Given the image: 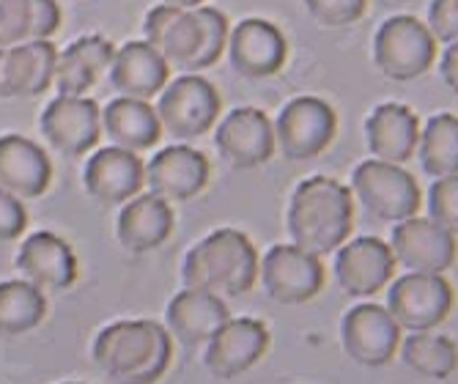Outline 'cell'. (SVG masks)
<instances>
[{"label": "cell", "instance_id": "1", "mask_svg": "<svg viewBox=\"0 0 458 384\" xmlns=\"http://www.w3.org/2000/svg\"><path fill=\"white\" fill-rule=\"evenodd\" d=\"M143 36L171 69L182 74H200L212 69L228 50L231 28L220 9H176L159 4L146 14Z\"/></svg>", "mask_w": 458, "mask_h": 384}, {"label": "cell", "instance_id": "2", "mask_svg": "<svg viewBox=\"0 0 458 384\" xmlns=\"http://www.w3.org/2000/svg\"><path fill=\"white\" fill-rule=\"evenodd\" d=\"M94 363L115 384H157L174 363V337L157 321H113L94 337Z\"/></svg>", "mask_w": 458, "mask_h": 384}, {"label": "cell", "instance_id": "3", "mask_svg": "<svg viewBox=\"0 0 458 384\" xmlns=\"http://www.w3.org/2000/svg\"><path fill=\"white\" fill-rule=\"evenodd\" d=\"M285 228L291 244L316 255L335 252L354 228L352 190L329 176H310L297 184L288 201Z\"/></svg>", "mask_w": 458, "mask_h": 384}, {"label": "cell", "instance_id": "4", "mask_svg": "<svg viewBox=\"0 0 458 384\" xmlns=\"http://www.w3.org/2000/svg\"><path fill=\"white\" fill-rule=\"evenodd\" d=\"M259 250L247 234L220 228L190 247L182 264V283L192 291L242 296L259 280Z\"/></svg>", "mask_w": 458, "mask_h": 384}, {"label": "cell", "instance_id": "5", "mask_svg": "<svg viewBox=\"0 0 458 384\" xmlns=\"http://www.w3.org/2000/svg\"><path fill=\"white\" fill-rule=\"evenodd\" d=\"M437 61V38L411 14L387 17L373 36V64L387 80L409 82L423 77Z\"/></svg>", "mask_w": 458, "mask_h": 384}, {"label": "cell", "instance_id": "6", "mask_svg": "<svg viewBox=\"0 0 458 384\" xmlns=\"http://www.w3.org/2000/svg\"><path fill=\"white\" fill-rule=\"evenodd\" d=\"M223 99L215 85L200 74H179L162 89L157 99V115L162 132L187 143L209 130L220 121Z\"/></svg>", "mask_w": 458, "mask_h": 384}, {"label": "cell", "instance_id": "7", "mask_svg": "<svg viewBox=\"0 0 458 384\" xmlns=\"http://www.w3.org/2000/svg\"><path fill=\"white\" fill-rule=\"evenodd\" d=\"M354 198L379 223H401L418 215L420 187L409 170L382 159H365L352 174Z\"/></svg>", "mask_w": 458, "mask_h": 384}, {"label": "cell", "instance_id": "8", "mask_svg": "<svg viewBox=\"0 0 458 384\" xmlns=\"http://www.w3.org/2000/svg\"><path fill=\"white\" fill-rule=\"evenodd\" d=\"M338 132V115L318 97L291 99L275 121V143L291 162L316 159L329 149Z\"/></svg>", "mask_w": 458, "mask_h": 384}, {"label": "cell", "instance_id": "9", "mask_svg": "<svg viewBox=\"0 0 458 384\" xmlns=\"http://www.w3.org/2000/svg\"><path fill=\"white\" fill-rule=\"evenodd\" d=\"M453 300V286L442 275L409 272L390 286L387 311L401 329L428 332L450 316Z\"/></svg>", "mask_w": 458, "mask_h": 384}, {"label": "cell", "instance_id": "10", "mask_svg": "<svg viewBox=\"0 0 458 384\" xmlns=\"http://www.w3.org/2000/svg\"><path fill=\"white\" fill-rule=\"evenodd\" d=\"M259 280L275 303L305 305L324 288V267L297 244H275L259 264Z\"/></svg>", "mask_w": 458, "mask_h": 384}, {"label": "cell", "instance_id": "11", "mask_svg": "<svg viewBox=\"0 0 458 384\" xmlns=\"http://www.w3.org/2000/svg\"><path fill=\"white\" fill-rule=\"evenodd\" d=\"M41 135L53 151L77 159L102 138V107L89 97H55L38 118Z\"/></svg>", "mask_w": 458, "mask_h": 384}, {"label": "cell", "instance_id": "12", "mask_svg": "<svg viewBox=\"0 0 458 384\" xmlns=\"http://www.w3.org/2000/svg\"><path fill=\"white\" fill-rule=\"evenodd\" d=\"M269 349V329L259 319H228L203 346V365L215 379H236L253 368Z\"/></svg>", "mask_w": 458, "mask_h": 384}, {"label": "cell", "instance_id": "13", "mask_svg": "<svg viewBox=\"0 0 458 384\" xmlns=\"http://www.w3.org/2000/svg\"><path fill=\"white\" fill-rule=\"evenodd\" d=\"M387 244L395 255V264L406 267L409 272H423V275L447 272L458 255L455 236L442 226H437L434 220H423L418 215L395 223Z\"/></svg>", "mask_w": 458, "mask_h": 384}, {"label": "cell", "instance_id": "14", "mask_svg": "<svg viewBox=\"0 0 458 384\" xmlns=\"http://www.w3.org/2000/svg\"><path fill=\"white\" fill-rule=\"evenodd\" d=\"M215 146L231 167L253 170L275 154V124L259 107H236L217 124Z\"/></svg>", "mask_w": 458, "mask_h": 384}, {"label": "cell", "instance_id": "15", "mask_svg": "<svg viewBox=\"0 0 458 384\" xmlns=\"http://www.w3.org/2000/svg\"><path fill=\"white\" fill-rule=\"evenodd\" d=\"M341 344L354 363L379 368L395 357V349L401 346V327L387 308L365 303L344 316Z\"/></svg>", "mask_w": 458, "mask_h": 384}, {"label": "cell", "instance_id": "16", "mask_svg": "<svg viewBox=\"0 0 458 384\" xmlns=\"http://www.w3.org/2000/svg\"><path fill=\"white\" fill-rule=\"evenodd\" d=\"M58 50L50 38L0 50V99H36L55 85Z\"/></svg>", "mask_w": 458, "mask_h": 384}, {"label": "cell", "instance_id": "17", "mask_svg": "<svg viewBox=\"0 0 458 384\" xmlns=\"http://www.w3.org/2000/svg\"><path fill=\"white\" fill-rule=\"evenodd\" d=\"M146 184V162L140 154L107 146L89 157L82 170V187L102 206H123L140 195Z\"/></svg>", "mask_w": 458, "mask_h": 384}, {"label": "cell", "instance_id": "18", "mask_svg": "<svg viewBox=\"0 0 458 384\" xmlns=\"http://www.w3.org/2000/svg\"><path fill=\"white\" fill-rule=\"evenodd\" d=\"M212 165L192 146L176 143L146 162V184L168 203H187L209 184Z\"/></svg>", "mask_w": 458, "mask_h": 384}, {"label": "cell", "instance_id": "19", "mask_svg": "<svg viewBox=\"0 0 458 384\" xmlns=\"http://www.w3.org/2000/svg\"><path fill=\"white\" fill-rule=\"evenodd\" d=\"M228 58L242 77L264 80L283 69L288 58V41L275 22L247 17L228 36Z\"/></svg>", "mask_w": 458, "mask_h": 384}, {"label": "cell", "instance_id": "20", "mask_svg": "<svg viewBox=\"0 0 458 384\" xmlns=\"http://www.w3.org/2000/svg\"><path fill=\"white\" fill-rule=\"evenodd\" d=\"M395 272V255L387 242L360 236L335 250V280L349 296H370L385 288Z\"/></svg>", "mask_w": 458, "mask_h": 384}, {"label": "cell", "instance_id": "21", "mask_svg": "<svg viewBox=\"0 0 458 384\" xmlns=\"http://www.w3.org/2000/svg\"><path fill=\"white\" fill-rule=\"evenodd\" d=\"M231 319L223 296L182 288L165 308V329L184 349H200Z\"/></svg>", "mask_w": 458, "mask_h": 384}, {"label": "cell", "instance_id": "22", "mask_svg": "<svg viewBox=\"0 0 458 384\" xmlns=\"http://www.w3.org/2000/svg\"><path fill=\"white\" fill-rule=\"evenodd\" d=\"M17 269L41 291H64L77 280V255L58 234L36 231L17 250Z\"/></svg>", "mask_w": 458, "mask_h": 384}, {"label": "cell", "instance_id": "23", "mask_svg": "<svg viewBox=\"0 0 458 384\" xmlns=\"http://www.w3.org/2000/svg\"><path fill=\"white\" fill-rule=\"evenodd\" d=\"M110 85L118 97L151 102L171 82V66L148 45V41H127L115 50L110 64Z\"/></svg>", "mask_w": 458, "mask_h": 384}, {"label": "cell", "instance_id": "24", "mask_svg": "<svg viewBox=\"0 0 458 384\" xmlns=\"http://www.w3.org/2000/svg\"><path fill=\"white\" fill-rule=\"evenodd\" d=\"M174 226H176L174 206L154 192H146V195H135L132 201L121 206L115 220V236L127 252L143 255L168 242Z\"/></svg>", "mask_w": 458, "mask_h": 384}, {"label": "cell", "instance_id": "25", "mask_svg": "<svg viewBox=\"0 0 458 384\" xmlns=\"http://www.w3.org/2000/svg\"><path fill=\"white\" fill-rule=\"evenodd\" d=\"M53 182V162L38 143L22 135L0 138V190L20 201L45 195Z\"/></svg>", "mask_w": 458, "mask_h": 384}, {"label": "cell", "instance_id": "26", "mask_svg": "<svg viewBox=\"0 0 458 384\" xmlns=\"http://www.w3.org/2000/svg\"><path fill=\"white\" fill-rule=\"evenodd\" d=\"M420 141V118L401 102H385L373 107L365 121V143L373 159L403 165L414 157Z\"/></svg>", "mask_w": 458, "mask_h": 384}, {"label": "cell", "instance_id": "27", "mask_svg": "<svg viewBox=\"0 0 458 384\" xmlns=\"http://www.w3.org/2000/svg\"><path fill=\"white\" fill-rule=\"evenodd\" d=\"M113 55H115V45L99 33L74 38L64 53H58V66H55L58 94L61 97H89L97 80L110 69Z\"/></svg>", "mask_w": 458, "mask_h": 384}, {"label": "cell", "instance_id": "28", "mask_svg": "<svg viewBox=\"0 0 458 384\" xmlns=\"http://www.w3.org/2000/svg\"><path fill=\"white\" fill-rule=\"evenodd\" d=\"M102 135H107L110 146L143 154L154 149L162 138V124L157 107L143 99L115 97L102 107Z\"/></svg>", "mask_w": 458, "mask_h": 384}, {"label": "cell", "instance_id": "29", "mask_svg": "<svg viewBox=\"0 0 458 384\" xmlns=\"http://www.w3.org/2000/svg\"><path fill=\"white\" fill-rule=\"evenodd\" d=\"M61 28L58 0H0V50L50 38Z\"/></svg>", "mask_w": 458, "mask_h": 384}, {"label": "cell", "instance_id": "30", "mask_svg": "<svg viewBox=\"0 0 458 384\" xmlns=\"http://www.w3.org/2000/svg\"><path fill=\"white\" fill-rule=\"evenodd\" d=\"M47 316V296L28 280L0 283V337H20Z\"/></svg>", "mask_w": 458, "mask_h": 384}, {"label": "cell", "instance_id": "31", "mask_svg": "<svg viewBox=\"0 0 458 384\" xmlns=\"http://www.w3.org/2000/svg\"><path fill=\"white\" fill-rule=\"evenodd\" d=\"M418 159L434 179L458 174V118L453 113H439L426 121L418 141Z\"/></svg>", "mask_w": 458, "mask_h": 384}, {"label": "cell", "instance_id": "32", "mask_svg": "<svg viewBox=\"0 0 458 384\" xmlns=\"http://www.w3.org/2000/svg\"><path fill=\"white\" fill-rule=\"evenodd\" d=\"M401 360L426 379H447L458 368V346L445 335L411 332L401 344Z\"/></svg>", "mask_w": 458, "mask_h": 384}, {"label": "cell", "instance_id": "33", "mask_svg": "<svg viewBox=\"0 0 458 384\" xmlns=\"http://www.w3.org/2000/svg\"><path fill=\"white\" fill-rule=\"evenodd\" d=\"M428 220L458 236V174L434 179L428 190Z\"/></svg>", "mask_w": 458, "mask_h": 384}, {"label": "cell", "instance_id": "34", "mask_svg": "<svg viewBox=\"0 0 458 384\" xmlns=\"http://www.w3.org/2000/svg\"><path fill=\"white\" fill-rule=\"evenodd\" d=\"M305 9L321 28H346L362 20L368 0H305Z\"/></svg>", "mask_w": 458, "mask_h": 384}, {"label": "cell", "instance_id": "35", "mask_svg": "<svg viewBox=\"0 0 458 384\" xmlns=\"http://www.w3.org/2000/svg\"><path fill=\"white\" fill-rule=\"evenodd\" d=\"M428 30L442 45H450L458 38V0H431Z\"/></svg>", "mask_w": 458, "mask_h": 384}, {"label": "cell", "instance_id": "36", "mask_svg": "<svg viewBox=\"0 0 458 384\" xmlns=\"http://www.w3.org/2000/svg\"><path fill=\"white\" fill-rule=\"evenodd\" d=\"M28 228L25 203L6 190H0V242H14Z\"/></svg>", "mask_w": 458, "mask_h": 384}, {"label": "cell", "instance_id": "37", "mask_svg": "<svg viewBox=\"0 0 458 384\" xmlns=\"http://www.w3.org/2000/svg\"><path fill=\"white\" fill-rule=\"evenodd\" d=\"M439 77L453 94H458V38L450 41L439 58Z\"/></svg>", "mask_w": 458, "mask_h": 384}, {"label": "cell", "instance_id": "38", "mask_svg": "<svg viewBox=\"0 0 458 384\" xmlns=\"http://www.w3.org/2000/svg\"><path fill=\"white\" fill-rule=\"evenodd\" d=\"M162 4L176 6V9H198V6H203V0H162Z\"/></svg>", "mask_w": 458, "mask_h": 384}, {"label": "cell", "instance_id": "39", "mask_svg": "<svg viewBox=\"0 0 458 384\" xmlns=\"http://www.w3.org/2000/svg\"><path fill=\"white\" fill-rule=\"evenodd\" d=\"M64 384H80V381H64Z\"/></svg>", "mask_w": 458, "mask_h": 384}]
</instances>
